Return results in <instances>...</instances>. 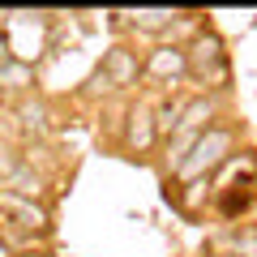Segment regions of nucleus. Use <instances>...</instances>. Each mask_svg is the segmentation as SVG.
Instances as JSON below:
<instances>
[{
	"label": "nucleus",
	"mask_w": 257,
	"mask_h": 257,
	"mask_svg": "<svg viewBox=\"0 0 257 257\" xmlns=\"http://www.w3.org/2000/svg\"><path fill=\"white\" fill-rule=\"evenodd\" d=\"M0 116H5V99H0Z\"/></svg>",
	"instance_id": "19"
},
{
	"label": "nucleus",
	"mask_w": 257,
	"mask_h": 257,
	"mask_svg": "<svg viewBox=\"0 0 257 257\" xmlns=\"http://www.w3.org/2000/svg\"><path fill=\"white\" fill-rule=\"evenodd\" d=\"M13 257H52L47 248H26V253H13Z\"/></svg>",
	"instance_id": "17"
},
{
	"label": "nucleus",
	"mask_w": 257,
	"mask_h": 257,
	"mask_svg": "<svg viewBox=\"0 0 257 257\" xmlns=\"http://www.w3.org/2000/svg\"><path fill=\"white\" fill-rule=\"evenodd\" d=\"M223 111H227V94H189V103H184L180 124H176V128H189V133H206L210 124L227 120Z\"/></svg>",
	"instance_id": "8"
},
{
	"label": "nucleus",
	"mask_w": 257,
	"mask_h": 257,
	"mask_svg": "<svg viewBox=\"0 0 257 257\" xmlns=\"http://www.w3.org/2000/svg\"><path fill=\"white\" fill-rule=\"evenodd\" d=\"M142 82L163 86L167 94L184 86V47L180 43H150L142 52Z\"/></svg>",
	"instance_id": "5"
},
{
	"label": "nucleus",
	"mask_w": 257,
	"mask_h": 257,
	"mask_svg": "<svg viewBox=\"0 0 257 257\" xmlns=\"http://www.w3.org/2000/svg\"><path fill=\"white\" fill-rule=\"evenodd\" d=\"M0 227H13L30 240H43L52 231V210H47V202H30L22 193L0 189Z\"/></svg>",
	"instance_id": "4"
},
{
	"label": "nucleus",
	"mask_w": 257,
	"mask_h": 257,
	"mask_svg": "<svg viewBox=\"0 0 257 257\" xmlns=\"http://www.w3.org/2000/svg\"><path fill=\"white\" fill-rule=\"evenodd\" d=\"M223 240L231 244V257H257V227L253 223H231L223 231Z\"/></svg>",
	"instance_id": "14"
},
{
	"label": "nucleus",
	"mask_w": 257,
	"mask_h": 257,
	"mask_svg": "<svg viewBox=\"0 0 257 257\" xmlns=\"http://www.w3.org/2000/svg\"><path fill=\"white\" fill-rule=\"evenodd\" d=\"M0 189L22 193V197H30V202H47V197H52V176L35 172L30 163H18V167H13V176L0 184Z\"/></svg>",
	"instance_id": "11"
},
{
	"label": "nucleus",
	"mask_w": 257,
	"mask_h": 257,
	"mask_svg": "<svg viewBox=\"0 0 257 257\" xmlns=\"http://www.w3.org/2000/svg\"><path fill=\"white\" fill-rule=\"evenodd\" d=\"M257 180H236V184H227V189H219V214L227 223H236V219H244L248 210H253V202H257V189H253Z\"/></svg>",
	"instance_id": "12"
},
{
	"label": "nucleus",
	"mask_w": 257,
	"mask_h": 257,
	"mask_svg": "<svg viewBox=\"0 0 257 257\" xmlns=\"http://www.w3.org/2000/svg\"><path fill=\"white\" fill-rule=\"evenodd\" d=\"M111 94H116V86L107 82V73H103V69H94V73L82 82V99H103V103H107Z\"/></svg>",
	"instance_id": "15"
},
{
	"label": "nucleus",
	"mask_w": 257,
	"mask_h": 257,
	"mask_svg": "<svg viewBox=\"0 0 257 257\" xmlns=\"http://www.w3.org/2000/svg\"><path fill=\"white\" fill-rule=\"evenodd\" d=\"M116 146L124 150L128 159H155L159 155V128H155V111H150L146 99H128L120 107L116 120Z\"/></svg>",
	"instance_id": "3"
},
{
	"label": "nucleus",
	"mask_w": 257,
	"mask_h": 257,
	"mask_svg": "<svg viewBox=\"0 0 257 257\" xmlns=\"http://www.w3.org/2000/svg\"><path fill=\"white\" fill-rule=\"evenodd\" d=\"M9 94L13 99H22V94H35V64L22 60V56H9V60L0 64V99Z\"/></svg>",
	"instance_id": "10"
},
{
	"label": "nucleus",
	"mask_w": 257,
	"mask_h": 257,
	"mask_svg": "<svg viewBox=\"0 0 257 257\" xmlns=\"http://www.w3.org/2000/svg\"><path fill=\"white\" fill-rule=\"evenodd\" d=\"M9 56H13V47H9V39H5V35H0V64H5V60H9Z\"/></svg>",
	"instance_id": "16"
},
{
	"label": "nucleus",
	"mask_w": 257,
	"mask_h": 257,
	"mask_svg": "<svg viewBox=\"0 0 257 257\" xmlns=\"http://www.w3.org/2000/svg\"><path fill=\"white\" fill-rule=\"evenodd\" d=\"M116 26L133 30V35H146V39H163V30L180 18V9H124V13H111Z\"/></svg>",
	"instance_id": "9"
},
{
	"label": "nucleus",
	"mask_w": 257,
	"mask_h": 257,
	"mask_svg": "<svg viewBox=\"0 0 257 257\" xmlns=\"http://www.w3.org/2000/svg\"><path fill=\"white\" fill-rule=\"evenodd\" d=\"M103 73H107V82L116 86V94H128L133 86L142 82V52L133 43H111L107 52H103Z\"/></svg>",
	"instance_id": "7"
},
{
	"label": "nucleus",
	"mask_w": 257,
	"mask_h": 257,
	"mask_svg": "<svg viewBox=\"0 0 257 257\" xmlns=\"http://www.w3.org/2000/svg\"><path fill=\"white\" fill-rule=\"evenodd\" d=\"M210 257H231V253H210Z\"/></svg>",
	"instance_id": "18"
},
{
	"label": "nucleus",
	"mask_w": 257,
	"mask_h": 257,
	"mask_svg": "<svg viewBox=\"0 0 257 257\" xmlns=\"http://www.w3.org/2000/svg\"><path fill=\"white\" fill-rule=\"evenodd\" d=\"M184 103H189V94H163V103H150V111H155V128H159V142L176 133Z\"/></svg>",
	"instance_id": "13"
},
{
	"label": "nucleus",
	"mask_w": 257,
	"mask_h": 257,
	"mask_svg": "<svg viewBox=\"0 0 257 257\" xmlns=\"http://www.w3.org/2000/svg\"><path fill=\"white\" fill-rule=\"evenodd\" d=\"M236 146H240V128L236 124H227V120L210 124L202 138L193 142L189 159L180 163V172H176L172 180L180 184V189L184 184H197V180H214V172H223V163L236 155Z\"/></svg>",
	"instance_id": "2"
},
{
	"label": "nucleus",
	"mask_w": 257,
	"mask_h": 257,
	"mask_svg": "<svg viewBox=\"0 0 257 257\" xmlns=\"http://www.w3.org/2000/svg\"><path fill=\"white\" fill-rule=\"evenodd\" d=\"M5 116L18 120V138L22 142H52L56 124H52V107L43 94H22V99L5 103Z\"/></svg>",
	"instance_id": "6"
},
{
	"label": "nucleus",
	"mask_w": 257,
	"mask_h": 257,
	"mask_svg": "<svg viewBox=\"0 0 257 257\" xmlns=\"http://www.w3.org/2000/svg\"><path fill=\"white\" fill-rule=\"evenodd\" d=\"M184 82L202 86L197 94H227L231 90V52L214 26H202L184 43Z\"/></svg>",
	"instance_id": "1"
}]
</instances>
